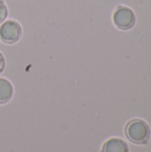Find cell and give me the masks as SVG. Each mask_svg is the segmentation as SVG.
<instances>
[{"instance_id":"1","label":"cell","mask_w":151,"mask_h":152,"mask_svg":"<svg viewBox=\"0 0 151 152\" xmlns=\"http://www.w3.org/2000/svg\"><path fill=\"white\" fill-rule=\"evenodd\" d=\"M125 134L131 142L138 145H143L150 140V128L144 120L134 118L126 124Z\"/></svg>"},{"instance_id":"2","label":"cell","mask_w":151,"mask_h":152,"mask_svg":"<svg viewBox=\"0 0 151 152\" xmlns=\"http://www.w3.org/2000/svg\"><path fill=\"white\" fill-rule=\"evenodd\" d=\"M136 21L134 12L128 6L118 5L113 13V22L121 30H129L133 28Z\"/></svg>"},{"instance_id":"3","label":"cell","mask_w":151,"mask_h":152,"mask_svg":"<svg viewBox=\"0 0 151 152\" xmlns=\"http://www.w3.org/2000/svg\"><path fill=\"white\" fill-rule=\"evenodd\" d=\"M21 32V27L19 22L8 20L0 26V39L5 44H13L20 38Z\"/></svg>"},{"instance_id":"4","label":"cell","mask_w":151,"mask_h":152,"mask_svg":"<svg viewBox=\"0 0 151 152\" xmlns=\"http://www.w3.org/2000/svg\"><path fill=\"white\" fill-rule=\"evenodd\" d=\"M101 152H129V148L124 140L114 137L104 142Z\"/></svg>"},{"instance_id":"5","label":"cell","mask_w":151,"mask_h":152,"mask_svg":"<svg viewBox=\"0 0 151 152\" xmlns=\"http://www.w3.org/2000/svg\"><path fill=\"white\" fill-rule=\"evenodd\" d=\"M13 95V86L12 83L5 79L0 77V104H4L8 102Z\"/></svg>"},{"instance_id":"6","label":"cell","mask_w":151,"mask_h":152,"mask_svg":"<svg viewBox=\"0 0 151 152\" xmlns=\"http://www.w3.org/2000/svg\"><path fill=\"white\" fill-rule=\"evenodd\" d=\"M8 15V9L3 0H0V24H2Z\"/></svg>"},{"instance_id":"7","label":"cell","mask_w":151,"mask_h":152,"mask_svg":"<svg viewBox=\"0 0 151 152\" xmlns=\"http://www.w3.org/2000/svg\"><path fill=\"white\" fill-rule=\"evenodd\" d=\"M4 66H5V61H4V55L0 53V74L4 69Z\"/></svg>"}]
</instances>
